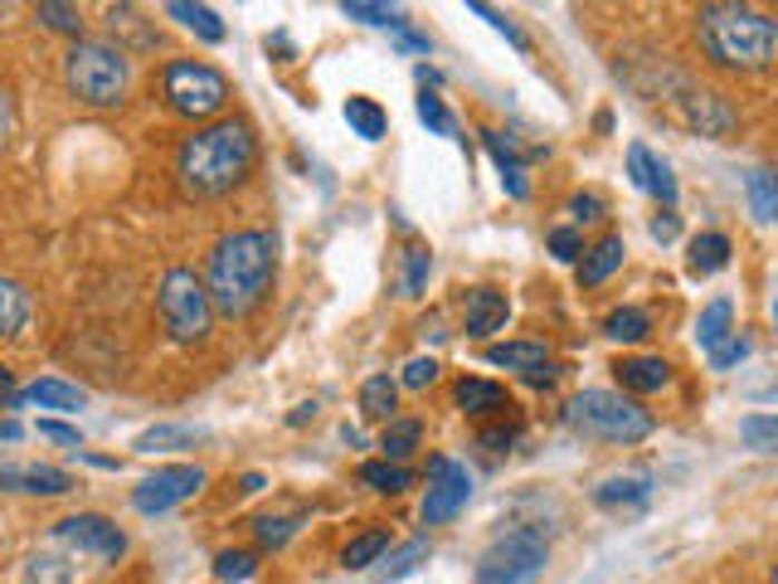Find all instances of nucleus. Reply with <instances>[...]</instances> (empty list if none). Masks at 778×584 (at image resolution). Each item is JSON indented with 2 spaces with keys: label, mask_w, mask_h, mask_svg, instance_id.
Here are the masks:
<instances>
[{
  "label": "nucleus",
  "mask_w": 778,
  "mask_h": 584,
  "mask_svg": "<svg viewBox=\"0 0 778 584\" xmlns=\"http://www.w3.org/2000/svg\"><path fill=\"white\" fill-rule=\"evenodd\" d=\"M30 312H35L30 292H25L16 278H0V337H16V331H25Z\"/></svg>",
  "instance_id": "26"
},
{
  "label": "nucleus",
  "mask_w": 778,
  "mask_h": 584,
  "mask_svg": "<svg viewBox=\"0 0 778 584\" xmlns=\"http://www.w3.org/2000/svg\"><path fill=\"white\" fill-rule=\"evenodd\" d=\"M200 429H185V424H156L137 438V454H171V448H195L200 444Z\"/></svg>",
  "instance_id": "28"
},
{
  "label": "nucleus",
  "mask_w": 778,
  "mask_h": 584,
  "mask_svg": "<svg viewBox=\"0 0 778 584\" xmlns=\"http://www.w3.org/2000/svg\"><path fill=\"white\" fill-rule=\"evenodd\" d=\"M25 584H74V570L59 555H30L25 561Z\"/></svg>",
  "instance_id": "38"
},
{
  "label": "nucleus",
  "mask_w": 778,
  "mask_h": 584,
  "mask_svg": "<svg viewBox=\"0 0 778 584\" xmlns=\"http://www.w3.org/2000/svg\"><path fill=\"white\" fill-rule=\"evenodd\" d=\"M10 137H16V98L0 88V146H6Z\"/></svg>",
  "instance_id": "51"
},
{
  "label": "nucleus",
  "mask_w": 778,
  "mask_h": 584,
  "mask_svg": "<svg viewBox=\"0 0 778 584\" xmlns=\"http://www.w3.org/2000/svg\"><path fill=\"white\" fill-rule=\"evenodd\" d=\"M428 555H434V546L428 541H405V546H395V551H385L380 561H375V580L380 584H395V580H409L414 570H419Z\"/></svg>",
  "instance_id": "21"
},
{
  "label": "nucleus",
  "mask_w": 778,
  "mask_h": 584,
  "mask_svg": "<svg viewBox=\"0 0 778 584\" xmlns=\"http://www.w3.org/2000/svg\"><path fill=\"white\" fill-rule=\"evenodd\" d=\"M428 269H434V254H428L424 244H409V254H405V298H424Z\"/></svg>",
  "instance_id": "39"
},
{
  "label": "nucleus",
  "mask_w": 778,
  "mask_h": 584,
  "mask_svg": "<svg viewBox=\"0 0 778 584\" xmlns=\"http://www.w3.org/2000/svg\"><path fill=\"white\" fill-rule=\"evenodd\" d=\"M687 117H691V127L701 132V137H726V132L735 127V108L720 98V93H691Z\"/></svg>",
  "instance_id": "17"
},
{
  "label": "nucleus",
  "mask_w": 778,
  "mask_h": 584,
  "mask_svg": "<svg viewBox=\"0 0 778 584\" xmlns=\"http://www.w3.org/2000/svg\"><path fill=\"white\" fill-rule=\"evenodd\" d=\"M346 123H351V132L356 137H366V142H380L385 137V127H389V117H385V108L375 98H346Z\"/></svg>",
  "instance_id": "27"
},
{
  "label": "nucleus",
  "mask_w": 778,
  "mask_h": 584,
  "mask_svg": "<svg viewBox=\"0 0 778 584\" xmlns=\"http://www.w3.org/2000/svg\"><path fill=\"white\" fill-rule=\"evenodd\" d=\"M161 93H166L171 113L191 117V123H205V117L224 113V103H230V78L214 69V64L176 59L161 74Z\"/></svg>",
  "instance_id": "7"
},
{
  "label": "nucleus",
  "mask_w": 778,
  "mask_h": 584,
  "mask_svg": "<svg viewBox=\"0 0 778 584\" xmlns=\"http://www.w3.org/2000/svg\"><path fill=\"white\" fill-rule=\"evenodd\" d=\"M745 356H749V341L740 337V331H735V337L726 341V347H720L716 356H710V366H716V370H735V366L745 361Z\"/></svg>",
  "instance_id": "47"
},
{
  "label": "nucleus",
  "mask_w": 778,
  "mask_h": 584,
  "mask_svg": "<svg viewBox=\"0 0 778 584\" xmlns=\"http://www.w3.org/2000/svg\"><path fill=\"white\" fill-rule=\"evenodd\" d=\"M35 20L49 25L59 35H84V10L78 6H64V0H39L35 6Z\"/></svg>",
  "instance_id": "34"
},
{
  "label": "nucleus",
  "mask_w": 778,
  "mask_h": 584,
  "mask_svg": "<svg viewBox=\"0 0 778 584\" xmlns=\"http://www.w3.org/2000/svg\"><path fill=\"white\" fill-rule=\"evenodd\" d=\"M726 263H730V239L726 234L710 230V234H696L691 239V263H687L691 278H710V273L726 269Z\"/></svg>",
  "instance_id": "25"
},
{
  "label": "nucleus",
  "mask_w": 778,
  "mask_h": 584,
  "mask_svg": "<svg viewBox=\"0 0 778 584\" xmlns=\"http://www.w3.org/2000/svg\"><path fill=\"white\" fill-rule=\"evenodd\" d=\"M623 239L619 234H609V239H599L594 249H584V259H580V283L584 288H599V283H609L613 278V269L623 263Z\"/></svg>",
  "instance_id": "19"
},
{
  "label": "nucleus",
  "mask_w": 778,
  "mask_h": 584,
  "mask_svg": "<svg viewBox=\"0 0 778 584\" xmlns=\"http://www.w3.org/2000/svg\"><path fill=\"white\" fill-rule=\"evenodd\" d=\"M399 49H414V55H428V39L414 35L409 25H399Z\"/></svg>",
  "instance_id": "53"
},
{
  "label": "nucleus",
  "mask_w": 778,
  "mask_h": 584,
  "mask_svg": "<svg viewBox=\"0 0 778 584\" xmlns=\"http://www.w3.org/2000/svg\"><path fill=\"white\" fill-rule=\"evenodd\" d=\"M550 254L560 263H580L584 259V239L574 230H550Z\"/></svg>",
  "instance_id": "45"
},
{
  "label": "nucleus",
  "mask_w": 778,
  "mask_h": 584,
  "mask_svg": "<svg viewBox=\"0 0 778 584\" xmlns=\"http://www.w3.org/2000/svg\"><path fill=\"white\" fill-rule=\"evenodd\" d=\"M64 84L84 108H123L132 88V64L107 39H78L64 55Z\"/></svg>",
  "instance_id": "4"
},
{
  "label": "nucleus",
  "mask_w": 778,
  "mask_h": 584,
  "mask_svg": "<svg viewBox=\"0 0 778 584\" xmlns=\"http://www.w3.org/2000/svg\"><path fill=\"white\" fill-rule=\"evenodd\" d=\"M166 16H171V20H181L185 30H195L200 39H205V45H224V35H230V30H224V20L214 16L210 6H195V0H171Z\"/></svg>",
  "instance_id": "23"
},
{
  "label": "nucleus",
  "mask_w": 778,
  "mask_h": 584,
  "mask_svg": "<svg viewBox=\"0 0 778 584\" xmlns=\"http://www.w3.org/2000/svg\"><path fill=\"white\" fill-rule=\"evenodd\" d=\"M239 487H244V493H263V473H244V483H239Z\"/></svg>",
  "instance_id": "55"
},
{
  "label": "nucleus",
  "mask_w": 778,
  "mask_h": 584,
  "mask_svg": "<svg viewBox=\"0 0 778 584\" xmlns=\"http://www.w3.org/2000/svg\"><path fill=\"white\" fill-rule=\"evenodd\" d=\"M253 162H259V146H253L249 123L220 117V123L200 127L195 137H185V146L176 152V181L195 201H220V195L249 181Z\"/></svg>",
  "instance_id": "1"
},
{
  "label": "nucleus",
  "mask_w": 778,
  "mask_h": 584,
  "mask_svg": "<svg viewBox=\"0 0 778 584\" xmlns=\"http://www.w3.org/2000/svg\"><path fill=\"white\" fill-rule=\"evenodd\" d=\"M434 380H438V361H434V356H414V361L405 366V385H409V390H428Z\"/></svg>",
  "instance_id": "46"
},
{
  "label": "nucleus",
  "mask_w": 778,
  "mask_h": 584,
  "mask_svg": "<svg viewBox=\"0 0 778 584\" xmlns=\"http://www.w3.org/2000/svg\"><path fill=\"white\" fill-rule=\"evenodd\" d=\"M307 419H317V405H298V409L288 415V424H307Z\"/></svg>",
  "instance_id": "54"
},
{
  "label": "nucleus",
  "mask_w": 778,
  "mask_h": 584,
  "mask_svg": "<svg viewBox=\"0 0 778 584\" xmlns=\"http://www.w3.org/2000/svg\"><path fill=\"white\" fill-rule=\"evenodd\" d=\"M550 565V541L535 526H516L496 536L477 561V584H535Z\"/></svg>",
  "instance_id": "6"
},
{
  "label": "nucleus",
  "mask_w": 778,
  "mask_h": 584,
  "mask_svg": "<svg viewBox=\"0 0 778 584\" xmlns=\"http://www.w3.org/2000/svg\"><path fill=\"white\" fill-rule=\"evenodd\" d=\"M482 146L492 152V162H496V171H502V185L512 191V201H526V195H531V185H526V166H521V162H516V152L502 142V132H482Z\"/></svg>",
  "instance_id": "24"
},
{
  "label": "nucleus",
  "mask_w": 778,
  "mask_h": 584,
  "mask_svg": "<svg viewBox=\"0 0 778 584\" xmlns=\"http://www.w3.org/2000/svg\"><path fill=\"white\" fill-rule=\"evenodd\" d=\"M473 16H482V20H487L496 35H506V39H512L516 49H531V39L521 35V25H516L512 16H502V10H492V6H482V0H473Z\"/></svg>",
  "instance_id": "44"
},
{
  "label": "nucleus",
  "mask_w": 778,
  "mask_h": 584,
  "mask_svg": "<svg viewBox=\"0 0 778 584\" xmlns=\"http://www.w3.org/2000/svg\"><path fill=\"white\" fill-rule=\"evenodd\" d=\"M570 215L580 220V224H589V220L603 215V201H599V195H574V201H570Z\"/></svg>",
  "instance_id": "49"
},
{
  "label": "nucleus",
  "mask_w": 778,
  "mask_h": 584,
  "mask_svg": "<svg viewBox=\"0 0 778 584\" xmlns=\"http://www.w3.org/2000/svg\"><path fill=\"white\" fill-rule=\"evenodd\" d=\"M0 487L25 497H64L74 493V477L64 468H49V463H16V468H0Z\"/></svg>",
  "instance_id": "12"
},
{
  "label": "nucleus",
  "mask_w": 778,
  "mask_h": 584,
  "mask_svg": "<svg viewBox=\"0 0 778 584\" xmlns=\"http://www.w3.org/2000/svg\"><path fill=\"white\" fill-rule=\"evenodd\" d=\"M648 331H652V322H648L642 308H619V312H609V322H603V337H613V341H642Z\"/></svg>",
  "instance_id": "36"
},
{
  "label": "nucleus",
  "mask_w": 778,
  "mask_h": 584,
  "mask_svg": "<svg viewBox=\"0 0 778 584\" xmlns=\"http://www.w3.org/2000/svg\"><path fill=\"white\" fill-rule=\"evenodd\" d=\"M467 497H473V473H467L463 463H453V458L428 463V497H424V522L428 526L453 522V516L467 507Z\"/></svg>",
  "instance_id": "11"
},
{
  "label": "nucleus",
  "mask_w": 778,
  "mask_h": 584,
  "mask_svg": "<svg viewBox=\"0 0 778 584\" xmlns=\"http://www.w3.org/2000/svg\"><path fill=\"white\" fill-rule=\"evenodd\" d=\"M399 405V385L389 376H370L366 385H360V415L366 419H389Z\"/></svg>",
  "instance_id": "31"
},
{
  "label": "nucleus",
  "mask_w": 778,
  "mask_h": 584,
  "mask_svg": "<svg viewBox=\"0 0 778 584\" xmlns=\"http://www.w3.org/2000/svg\"><path fill=\"white\" fill-rule=\"evenodd\" d=\"M54 541H64V546L78 555H98V561H123L127 555V531L98 512L64 516V522L54 526Z\"/></svg>",
  "instance_id": "10"
},
{
  "label": "nucleus",
  "mask_w": 778,
  "mask_h": 584,
  "mask_svg": "<svg viewBox=\"0 0 778 584\" xmlns=\"http://www.w3.org/2000/svg\"><path fill=\"white\" fill-rule=\"evenodd\" d=\"M613 376H619V385L628 395H652V390H662V385L672 380V366H667L662 356H628V361L613 366Z\"/></svg>",
  "instance_id": "16"
},
{
  "label": "nucleus",
  "mask_w": 778,
  "mask_h": 584,
  "mask_svg": "<svg viewBox=\"0 0 778 584\" xmlns=\"http://www.w3.org/2000/svg\"><path fill=\"white\" fill-rule=\"evenodd\" d=\"M740 438L755 454H774L778 448V419L774 415H745L740 419Z\"/></svg>",
  "instance_id": "37"
},
{
  "label": "nucleus",
  "mask_w": 778,
  "mask_h": 584,
  "mask_svg": "<svg viewBox=\"0 0 778 584\" xmlns=\"http://www.w3.org/2000/svg\"><path fill=\"white\" fill-rule=\"evenodd\" d=\"M677 234H681V220L672 215V210H667V215H657V220H652V239H662V244H672Z\"/></svg>",
  "instance_id": "52"
},
{
  "label": "nucleus",
  "mask_w": 778,
  "mask_h": 584,
  "mask_svg": "<svg viewBox=\"0 0 778 584\" xmlns=\"http://www.w3.org/2000/svg\"><path fill=\"white\" fill-rule=\"evenodd\" d=\"M652 483L648 477H609V483L594 487V502L599 507H638V502H648Z\"/></svg>",
  "instance_id": "30"
},
{
  "label": "nucleus",
  "mask_w": 778,
  "mask_h": 584,
  "mask_svg": "<svg viewBox=\"0 0 778 584\" xmlns=\"http://www.w3.org/2000/svg\"><path fill=\"white\" fill-rule=\"evenodd\" d=\"M730 337H735V308H730V298H710L706 312L696 317V341H701L706 356H716Z\"/></svg>",
  "instance_id": "18"
},
{
  "label": "nucleus",
  "mask_w": 778,
  "mask_h": 584,
  "mask_svg": "<svg viewBox=\"0 0 778 584\" xmlns=\"http://www.w3.org/2000/svg\"><path fill=\"white\" fill-rule=\"evenodd\" d=\"M156 312H161V322H166L171 337L185 341V347H195V341L210 337L214 308H210V292L195 278V269H171L166 278H161Z\"/></svg>",
  "instance_id": "8"
},
{
  "label": "nucleus",
  "mask_w": 778,
  "mask_h": 584,
  "mask_svg": "<svg viewBox=\"0 0 778 584\" xmlns=\"http://www.w3.org/2000/svg\"><path fill=\"white\" fill-rule=\"evenodd\" d=\"M6 390H10V370L0 366V395H6Z\"/></svg>",
  "instance_id": "56"
},
{
  "label": "nucleus",
  "mask_w": 778,
  "mask_h": 584,
  "mask_svg": "<svg viewBox=\"0 0 778 584\" xmlns=\"http://www.w3.org/2000/svg\"><path fill=\"white\" fill-rule=\"evenodd\" d=\"M253 570H259V561H253L249 551H224L220 561H214V575L224 584H244V580H253Z\"/></svg>",
  "instance_id": "43"
},
{
  "label": "nucleus",
  "mask_w": 778,
  "mask_h": 584,
  "mask_svg": "<svg viewBox=\"0 0 778 584\" xmlns=\"http://www.w3.org/2000/svg\"><path fill=\"white\" fill-rule=\"evenodd\" d=\"M16 409H59V415H78V409L88 405V395L78 390V385H69V380H54V376H45V380H30L25 390L10 400Z\"/></svg>",
  "instance_id": "14"
},
{
  "label": "nucleus",
  "mask_w": 778,
  "mask_h": 584,
  "mask_svg": "<svg viewBox=\"0 0 778 584\" xmlns=\"http://www.w3.org/2000/svg\"><path fill=\"white\" fill-rule=\"evenodd\" d=\"M341 16L346 20H360V25H389V30H399V25H405L395 6H366V0H346Z\"/></svg>",
  "instance_id": "42"
},
{
  "label": "nucleus",
  "mask_w": 778,
  "mask_h": 584,
  "mask_svg": "<svg viewBox=\"0 0 778 584\" xmlns=\"http://www.w3.org/2000/svg\"><path fill=\"white\" fill-rule=\"evenodd\" d=\"M458 405L463 415H506L512 400H506V390L496 380H458Z\"/></svg>",
  "instance_id": "22"
},
{
  "label": "nucleus",
  "mask_w": 778,
  "mask_h": 584,
  "mask_svg": "<svg viewBox=\"0 0 778 584\" xmlns=\"http://www.w3.org/2000/svg\"><path fill=\"white\" fill-rule=\"evenodd\" d=\"M628 176H633V185L638 191H648V195H657L667 210L677 205V176H672V166L662 162V156H652L648 146L642 142H633L628 146Z\"/></svg>",
  "instance_id": "13"
},
{
  "label": "nucleus",
  "mask_w": 778,
  "mask_h": 584,
  "mask_svg": "<svg viewBox=\"0 0 778 584\" xmlns=\"http://www.w3.org/2000/svg\"><path fill=\"white\" fill-rule=\"evenodd\" d=\"M419 419H389V429L380 438V448H385V463H405L414 448H419Z\"/></svg>",
  "instance_id": "33"
},
{
  "label": "nucleus",
  "mask_w": 778,
  "mask_h": 584,
  "mask_svg": "<svg viewBox=\"0 0 778 584\" xmlns=\"http://www.w3.org/2000/svg\"><path fill=\"white\" fill-rule=\"evenodd\" d=\"M570 429L599 444H642L652 434V415L619 390H580L565 409Z\"/></svg>",
  "instance_id": "5"
},
{
  "label": "nucleus",
  "mask_w": 778,
  "mask_h": 584,
  "mask_svg": "<svg viewBox=\"0 0 778 584\" xmlns=\"http://www.w3.org/2000/svg\"><path fill=\"white\" fill-rule=\"evenodd\" d=\"M487 366H502V370H516L521 380L531 376V370L550 366V351L541 341H502V347H487Z\"/></svg>",
  "instance_id": "20"
},
{
  "label": "nucleus",
  "mask_w": 778,
  "mask_h": 584,
  "mask_svg": "<svg viewBox=\"0 0 778 584\" xmlns=\"http://www.w3.org/2000/svg\"><path fill=\"white\" fill-rule=\"evenodd\" d=\"M385 551H389V531H366V536H356L351 546H346L341 565H346V570H366V565L380 561Z\"/></svg>",
  "instance_id": "35"
},
{
  "label": "nucleus",
  "mask_w": 778,
  "mask_h": 584,
  "mask_svg": "<svg viewBox=\"0 0 778 584\" xmlns=\"http://www.w3.org/2000/svg\"><path fill=\"white\" fill-rule=\"evenodd\" d=\"M419 117L428 132H438V137H458V117L443 108L438 93H419Z\"/></svg>",
  "instance_id": "40"
},
{
  "label": "nucleus",
  "mask_w": 778,
  "mask_h": 584,
  "mask_svg": "<svg viewBox=\"0 0 778 584\" xmlns=\"http://www.w3.org/2000/svg\"><path fill=\"white\" fill-rule=\"evenodd\" d=\"M745 191H749V210H755L759 224H774L778 215V185H774V171L769 166H755L745 176Z\"/></svg>",
  "instance_id": "29"
},
{
  "label": "nucleus",
  "mask_w": 778,
  "mask_h": 584,
  "mask_svg": "<svg viewBox=\"0 0 778 584\" xmlns=\"http://www.w3.org/2000/svg\"><path fill=\"white\" fill-rule=\"evenodd\" d=\"M506 317H512L506 292H496V288H473V292H467V337H492V331L506 327Z\"/></svg>",
  "instance_id": "15"
},
{
  "label": "nucleus",
  "mask_w": 778,
  "mask_h": 584,
  "mask_svg": "<svg viewBox=\"0 0 778 584\" xmlns=\"http://www.w3.org/2000/svg\"><path fill=\"white\" fill-rule=\"evenodd\" d=\"M45 438H59V444H69V448H84V438H78V429H69V424H59V419H39L35 424Z\"/></svg>",
  "instance_id": "48"
},
{
  "label": "nucleus",
  "mask_w": 778,
  "mask_h": 584,
  "mask_svg": "<svg viewBox=\"0 0 778 584\" xmlns=\"http://www.w3.org/2000/svg\"><path fill=\"white\" fill-rule=\"evenodd\" d=\"M360 483L366 487H375V493H385V497H399L405 493V487H414V473L405 468V463H366V468H360Z\"/></svg>",
  "instance_id": "32"
},
{
  "label": "nucleus",
  "mask_w": 778,
  "mask_h": 584,
  "mask_svg": "<svg viewBox=\"0 0 778 584\" xmlns=\"http://www.w3.org/2000/svg\"><path fill=\"white\" fill-rule=\"evenodd\" d=\"M200 487H205V468H195V463H171V468H156L152 477H142V483L132 487V507L142 516H161V512L181 507V502L200 497Z\"/></svg>",
  "instance_id": "9"
},
{
  "label": "nucleus",
  "mask_w": 778,
  "mask_h": 584,
  "mask_svg": "<svg viewBox=\"0 0 778 584\" xmlns=\"http://www.w3.org/2000/svg\"><path fill=\"white\" fill-rule=\"evenodd\" d=\"M298 526H302V516H259V522H253V531H259V541L263 546H288L292 536H298Z\"/></svg>",
  "instance_id": "41"
},
{
  "label": "nucleus",
  "mask_w": 778,
  "mask_h": 584,
  "mask_svg": "<svg viewBox=\"0 0 778 584\" xmlns=\"http://www.w3.org/2000/svg\"><path fill=\"white\" fill-rule=\"evenodd\" d=\"M696 39H701L706 59L730 69V74H764L778 55V25L764 16V10L735 6V0L701 6V16H696Z\"/></svg>",
  "instance_id": "3"
},
{
  "label": "nucleus",
  "mask_w": 778,
  "mask_h": 584,
  "mask_svg": "<svg viewBox=\"0 0 778 584\" xmlns=\"http://www.w3.org/2000/svg\"><path fill=\"white\" fill-rule=\"evenodd\" d=\"M268 288H273V239L263 230L224 234L210 254V278H205L210 308L239 322V317L263 308Z\"/></svg>",
  "instance_id": "2"
},
{
  "label": "nucleus",
  "mask_w": 778,
  "mask_h": 584,
  "mask_svg": "<svg viewBox=\"0 0 778 584\" xmlns=\"http://www.w3.org/2000/svg\"><path fill=\"white\" fill-rule=\"evenodd\" d=\"M516 438H521L516 424H496V429H482V444H487V448H512Z\"/></svg>",
  "instance_id": "50"
}]
</instances>
